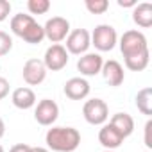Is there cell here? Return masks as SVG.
<instances>
[{"instance_id": "cell-1", "label": "cell", "mask_w": 152, "mask_h": 152, "mask_svg": "<svg viewBox=\"0 0 152 152\" xmlns=\"http://www.w3.org/2000/svg\"><path fill=\"white\" fill-rule=\"evenodd\" d=\"M45 143L54 152H73L81 145V132L75 127H52L45 134Z\"/></svg>"}, {"instance_id": "cell-2", "label": "cell", "mask_w": 152, "mask_h": 152, "mask_svg": "<svg viewBox=\"0 0 152 152\" xmlns=\"http://www.w3.org/2000/svg\"><path fill=\"white\" fill-rule=\"evenodd\" d=\"M120 50L124 54V59L125 57H131V56H136L140 52H145L148 50V43H147V38L141 31H125L120 38Z\"/></svg>"}, {"instance_id": "cell-14", "label": "cell", "mask_w": 152, "mask_h": 152, "mask_svg": "<svg viewBox=\"0 0 152 152\" xmlns=\"http://www.w3.org/2000/svg\"><path fill=\"white\" fill-rule=\"evenodd\" d=\"M11 102L15 107L18 109H31L36 106V93L27 88V86H22V88H16L13 93H11Z\"/></svg>"}, {"instance_id": "cell-21", "label": "cell", "mask_w": 152, "mask_h": 152, "mask_svg": "<svg viewBox=\"0 0 152 152\" xmlns=\"http://www.w3.org/2000/svg\"><path fill=\"white\" fill-rule=\"evenodd\" d=\"M27 9L32 15H47L50 9V0H29L27 2Z\"/></svg>"}, {"instance_id": "cell-13", "label": "cell", "mask_w": 152, "mask_h": 152, "mask_svg": "<svg viewBox=\"0 0 152 152\" xmlns=\"http://www.w3.org/2000/svg\"><path fill=\"white\" fill-rule=\"evenodd\" d=\"M99 141L106 150H115L124 143V136L111 124H104L99 131Z\"/></svg>"}, {"instance_id": "cell-6", "label": "cell", "mask_w": 152, "mask_h": 152, "mask_svg": "<svg viewBox=\"0 0 152 152\" xmlns=\"http://www.w3.org/2000/svg\"><path fill=\"white\" fill-rule=\"evenodd\" d=\"M66 52L68 54H73V56H83L88 52L90 45H91V36H90V31L86 29H75V31H70V34L66 36Z\"/></svg>"}, {"instance_id": "cell-23", "label": "cell", "mask_w": 152, "mask_h": 152, "mask_svg": "<svg viewBox=\"0 0 152 152\" xmlns=\"http://www.w3.org/2000/svg\"><path fill=\"white\" fill-rule=\"evenodd\" d=\"M11 48H13V38L7 32L0 31V57L7 56L11 52Z\"/></svg>"}, {"instance_id": "cell-9", "label": "cell", "mask_w": 152, "mask_h": 152, "mask_svg": "<svg viewBox=\"0 0 152 152\" xmlns=\"http://www.w3.org/2000/svg\"><path fill=\"white\" fill-rule=\"evenodd\" d=\"M47 72L48 70L45 68L43 61L32 57V59H27L25 61L23 70H22V77H23V81L29 86H38V84H41L47 79Z\"/></svg>"}, {"instance_id": "cell-26", "label": "cell", "mask_w": 152, "mask_h": 152, "mask_svg": "<svg viewBox=\"0 0 152 152\" xmlns=\"http://www.w3.org/2000/svg\"><path fill=\"white\" fill-rule=\"evenodd\" d=\"M150 131H152V120H148L145 124V145L148 148H152V138H150Z\"/></svg>"}, {"instance_id": "cell-28", "label": "cell", "mask_w": 152, "mask_h": 152, "mask_svg": "<svg viewBox=\"0 0 152 152\" xmlns=\"http://www.w3.org/2000/svg\"><path fill=\"white\" fill-rule=\"evenodd\" d=\"M138 2L136 0H118V6L120 7H134Z\"/></svg>"}, {"instance_id": "cell-7", "label": "cell", "mask_w": 152, "mask_h": 152, "mask_svg": "<svg viewBox=\"0 0 152 152\" xmlns=\"http://www.w3.org/2000/svg\"><path fill=\"white\" fill-rule=\"evenodd\" d=\"M43 64L47 70L50 72H59L63 70L66 64H68V52L64 48V45L57 43V45H50L47 50H45V56H43Z\"/></svg>"}, {"instance_id": "cell-8", "label": "cell", "mask_w": 152, "mask_h": 152, "mask_svg": "<svg viewBox=\"0 0 152 152\" xmlns=\"http://www.w3.org/2000/svg\"><path fill=\"white\" fill-rule=\"evenodd\" d=\"M57 116H59V106L54 100H50V99L39 100L36 104V107H34V120L39 125H43V127L54 125V122L57 120Z\"/></svg>"}, {"instance_id": "cell-24", "label": "cell", "mask_w": 152, "mask_h": 152, "mask_svg": "<svg viewBox=\"0 0 152 152\" xmlns=\"http://www.w3.org/2000/svg\"><path fill=\"white\" fill-rule=\"evenodd\" d=\"M9 15H11V2L9 0H0V22L7 20Z\"/></svg>"}, {"instance_id": "cell-10", "label": "cell", "mask_w": 152, "mask_h": 152, "mask_svg": "<svg viewBox=\"0 0 152 152\" xmlns=\"http://www.w3.org/2000/svg\"><path fill=\"white\" fill-rule=\"evenodd\" d=\"M102 64H104V59H102L100 54H97V52H86V54H83L79 57L77 70L81 72V75H84V77H93V75L100 73Z\"/></svg>"}, {"instance_id": "cell-32", "label": "cell", "mask_w": 152, "mask_h": 152, "mask_svg": "<svg viewBox=\"0 0 152 152\" xmlns=\"http://www.w3.org/2000/svg\"><path fill=\"white\" fill-rule=\"evenodd\" d=\"M104 152H115V150H104Z\"/></svg>"}, {"instance_id": "cell-11", "label": "cell", "mask_w": 152, "mask_h": 152, "mask_svg": "<svg viewBox=\"0 0 152 152\" xmlns=\"http://www.w3.org/2000/svg\"><path fill=\"white\" fill-rule=\"evenodd\" d=\"M90 83L84 79V77H72L64 83V95L70 99V100H84L88 95H90Z\"/></svg>"}, {"instance_id": "cell-20", "label": "cell", "mask_w": 152, "mask_h": 152, "mask_svg": "<svg viewBox=\"0 0 152 152\" xmlns=\"http://www.w3.org/2000/svg\"><path fill=\"white\" fill-rule=\"evenodd\" d=\"M22 39H23L25 43H29V45H38V43H41V41L45 39L43 25H39L38 22H34V23L29 27V31L22 36Z\"/></svg>"}, {"instance_id": "cell-15", "label": "cell", "mask_w": 152, "mask_h": 152, "mask_svg": "<svg viewBox=\"0 0 152 152\" xmlns=\"http://www.w3.org/2000/svg\"><path fill=\"white\" fill-rule=\"evenodd\" d=\"M132 22L141 29L152 27V4L148 2L136 4L132 7Z\"/></svg>"}, {"instance_id": "cell-31", "label": "cell", "mask_w": 152, "mask_h": 152, "mask_svg": "<svg viewBox=\"0 0 152 152\" xmlns=\"http://www.w3.org/2000/svg\"><path fill=\"white\" fill-rule=\"evenodd\" d=\"M0 152H6V150H4V147H2V145H0Z\"/></svg>"}, {"instance_id": "cell-25", "label": "cell", "mask_w": 152, "mask_h": 152, "mask_svg": "<svg viewBox=\"0 0 152 152\" xmlns=\"http://www.w3.org/2000/svg\"><path fill=\"white\" fill-rule=\"evenodd\" d=\"M9 81L6 79V77H2V75H0V100L2 99H6L7 95H9Z\"/></svg>"}, {"instance_id": "cell-19", "label": "cell", "mask_w": 152, "mask_h": 152, "mask_svg": "<svg viewBox=\"0 0 152 152\" xmlns=\"http://www.w3.org/2000/svg\"><path fill=\"white\" fill-rule=\"evenodd\" d=\"M150 63V52L145 50V52H140L136 56H131V57H125V66L131 70V72H143Z\"/></svg>"}, {"instance_id": "cell-18", "label": "cell", "mask_w": 152, "mask_h": 152, "mask_svg": "<svg viewBox=\"0 0 152 152\" xmlns=\"http://www.w3.org/2000/svg\"><path fill=\"white\" fill-rule=\"evenodd\" d=\"M136 107L141 115L150 116L152 115V88H143L136 95Z\"/></svg>"}, {"instance_id": "cell-4", "label": "cell", "mask_w": 152, "mask_h": 152, "mask_svg": "<svg viewBox=\"0 0 152 152\" xmlns=\"http://www.w3.org/2000/svg\"><path fill=\"white\" fill-rule=\"evenodd\" d=\"M83 116L91 125H104L109 118V107L102 99H90L83 106Z\"/></svg>"}, {"instance_id": "cell-29", "label": "cell", "mask_w": 152, "mask_h": 152, "mask_svg": "<svg viewBox=\"0 0 152 152\" xmlns=\"http://www.w3.org/2000/svg\"><path fill=\"white\" fill-rule=\"evenodd\" d=\"M4 134H6V124H4L2 118H0V138H4Z\"/></svg>"}, {"instance_id": "cell-27", "label": "cell", "mask_w": 152, "mask_h": 152, "mask_svg": "<svg viewBox=\"0 0 152 152\" xmlns=\"http://www.w3.org/2000/svg\"><path fill=\"white\" fill-rule=\"evenodd\" d=\"M31 145H27V143H16V145H13L11 147V150L9 152H31Z\"/></svg>"}, {"instance_id": "cell-17", "label": "cell", "mask_w": 152, "mask_h": 152, "mask_svg": "<svg viewBox=\"0 0 152 152\" xmlns=\"http://www.w3.org/2000/svg\"><path fill=\"white\" fill-rule=\"evenodd\" d=\"M34 22H36L34 16L18 13V15H15V16L11 18V31H13V34H16L18 38H22V36L29 31V27H31Z\"/></svg>"}, {"instance_id": "cell-30", "label": "cell", "mask_w": 152, "mask_h": 152, "mask_svg": "<svg viewBox=\"0 0 152 152\" xmlns=\"http://www.w3.org/2000/svg\"><path fill=\"white\" fill-rule=\"evenodd\" d=\"M31 152H50L48 148H45V147H32L31 148Z\"/></svg>"}, {"instance_id": "cell-16", "label": "cell", "mask_w": 152, "mask_h": 152, "mask_svg": "<svg viewBox=\"0 0 152 152\" xmlns=\"http://www.w3.org/2000/svg\"><path fill=\"white\" fill-rule=\"evenodd\" d=\"M109 124L124 136V140L134 132V118L129 113H116V115H113Z\"/></svg>"}, {"instance_id": "cell-5", "label": "cell", "mask_w": 152, "mask_h": 152, "mask_svg": "<svg viewBox=\"0 0 152 152\" xmlns=\"http://www.w3.org/2000/svg\"><path fill=\"white\" fill-rule=\"evenodd\" d=\"M43 31H45V38L52 45H57V43L64 41L66 36L70 34V22L63 16H52L43 25Z\"/></svg>"}, {"instance_id": "cell-3", "label": "cell", "mask_w": 152, "mask_h": 152, "mask_svg": "<svg viewBox=\"0 0 152 152\" xmlns=\"http://www.w3.org/2000/svg\"><path fill=\"white\" fill-rule=\"evenodd\" d=\"M90 36H91V45H95V48L100 50V52H109L118 43L116 29L113 25H107V23L97 25Z\"/></svg>"}, {"instance_id": "cell-22", "label": "cell", "mask_w": 152, "mask_h": 152, "mask_svg": "<svg viewBox=\"0 0 152 152\" xmlns=\"http://www.w3.org/2000/svg\"><path fill=\"white\" fill-rule=\"evenodd\" d=\"M84 6H86V9L91 15H104L109 9V2H107V0H86Z\"/></svg>"}, {"instance_id": "cell-12", "label": "cell", "mask_w": 152, "mask_h": 152, "mask_svg": "<svg viewBox=\"0 0 152 152\" xmlns=\"http://www.w3.org/2000/svg\"><path fill=\"white\" fill-rule=\"evenodd\" d=\"M100 73L104 75V81H106L109 86H113V88H116V86H122V83H124V79H125L124 66H122L118 61H115V59L104 61Z\"/></svg>"}]
</instances>
